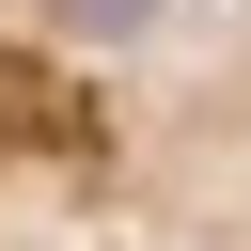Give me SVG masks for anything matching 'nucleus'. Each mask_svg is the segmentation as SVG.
Returning a JSON list of instances; mask_svg holds the SVG:
<instances>
[{
  "mask_svg": "<svg viewBox=\"0 0 251 251\" xmlns=\"http://www.w3.org/2000/svg\"><path fill=\"white\" fill-rule=\"evenodd\" d=\"M0 251H251V0H0Z\"/></svg>",
  "mask_w": 251,
  "mask_h": 251,
  "instance_id": "f257e3e1",
  "label": "nucleus"
}]
</instances>
